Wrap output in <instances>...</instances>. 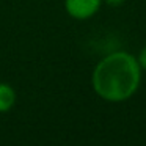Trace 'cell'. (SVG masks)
Wrapping results in <instances>:
<instances>
[{"label":"cell","mask_w":146,"mask_h":146,"mask_svg":"<svg viewBox=\"0 0 146 146\" xmlns=\"http://www.w3.org/2000/svg\"><path fill=\"white\" fill-rule=\"evenodd\" d=\"M141 79V68L133 55L113 52L104 57L93 71V90L108 102H121L137 91Z\"/></svg>","instance_id":"cell-1"},{"label":"cell","mask_w":146,"mask_h":146,"mask_svg":"<svg viewBox=\"0 0 146 146\" xmlns=\"http://www.w3.org/2000/svg\"><path fill=\"white\" fill-rule=\"evenodd\" d=\"M102 0H64V8L74 19H88L98 13Z\"/></svg>","instance_id":"cell-2"},{"label":"cell","mask_w":146,"mask_h":146,"mask_svg":"<svg viewBox=\"0 0 146 146\" xmlns=\"http://www.w3.org/2000/svg\"><path fill=\"white\" fill-rule=\"evenodd\" d=\"M16 102V93L7 83H0V111H8Z\"/></svg>","instance_id":"cell-3"},{"label":"cell","mask_w":146,"mask_h":146,"mask_svg":"<svg viewBox=\"0 0 146 146\" xmlns=\"http://www.w3.org/2000/svg\"><path fill=\"white\" fill-rule=\"evenodd\" d=\"M137 61H138V64H140V68H141V69H146V46L141 49V50H140Z\"/></svg>","instance_id":"cell-4"},{"label":"cell","mask_w":146,"mask_h":146,"mask_svg":"<svg viewBox=\"0 0 146 146\" xmlns=\"http://www.w3.org/2000/svg\"><path fill=\"white\" fill-rule=\"evenodd\" d=\"M104 2L107 5H110V7H121L126 0H104Z\"/></svg>","instance_id":"cell-5"}]
</instances>
